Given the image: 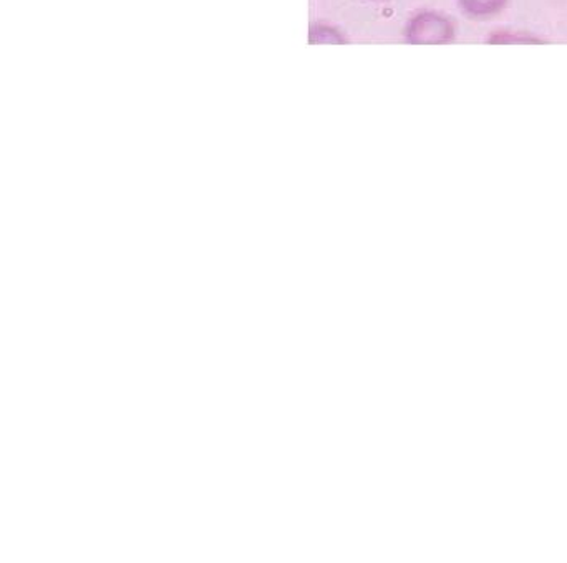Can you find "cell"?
<instances>
[{"label": "cell", "mask_w": 567, "mask_h": 563, "mask_svg": "<svg viewBox=\"0 0 567 563\" xmlns=\"http://www.w3.org/2000/svg\"><path fill=\"white\" fill-rule=\"evenodd\" d=\"M310 43H346L342 33L329 25L310 27Z\"/></svg>", "instance_id": "3"}, {"label": "cell", "mask_w": 567, "mask_h": 563, "mask_svg": "<svg viewBox=\"0 0 567 563\" xmlns=\"http://www.w3.org/2000/svg\"><path fill=\"white\" fill-rule=\"evenodd\" d=\"M508 0H458L460 9L475 19L496 16L505 9Z\"/></svg>", "instance_id": "2"}, {"label": "cell", "mask_w": 567, "mask_h": 563, "mask_svg": "<svg viewBox=\"0 0 567 563\" xmlns=\"http://www.w3.org/2000/svg\"><path fill=\"white\" fill-rule=\"evenodd\" d=\"M488 43H545L543 40L536 39L533 35L518 32H496L488 39Z\"/></svg>", "instance_id": "4"}, {"label": "cell", "mask_w": 567, "mask_h": 563, "mask_svg": "<svg viewBox=\"0 0 567 563\" xmlns=\"http://www.w3.org/2000/svg\"><path fill=\"white\" fill-rule=\"evenodd\" d=\"M455 39V25L435 10L415 13L405 27V40L412 45H445Z\"/></svg>", "instance_id": "1"}]
</instances>
